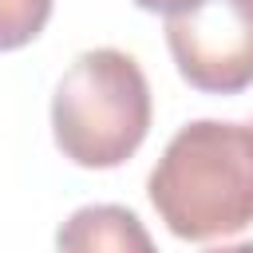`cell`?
Here are the masks:
<instances>
[{"instance_id": "1", "label": "cell", "mask_w": 253, "mask_h": 253, "mask_svg": "<svg viewBox=\"0 0 253 253\" xmlns=\"http://www.w3.org/2000/svg\"><path fill=\"white\" fill-rule=\"evenodd\" d=\"M146 194L182 241H213L253 225V126L186 123L154 162Z\"/></svg>"}, {"instance_id": "2", "label": "cell", "mask_w": 253, "mask_h": 253, "mask_svg": "<svg viewBox=\"0 0 253 253\" xmlns=\"http://www.w3.org/2000/svg\"><path fill=\"white\" fill-rule=\"evenodd\" d=\"M150 115V83L138 59L119 47L75 55L51 95L55 146L83 170L123 166L146 142Z\"/></svg>"}, {"instance_id": "3", "label": "cell", "mask_w": 253, "mask_h": 253, "mask_svg": "<svg viewBox=\"0 0 253 253\" xmlns=\"http://www.w3.org/2000/svg\"><path fill=\"white\" fill-rule=\"evenodd\" d=\"M166 47L194 91L241 95L253 87V0H194L166 16Z\"/></svg>"}, {"instance_id": "4", "label": "cell", "mask_w": 253, "mask_h": 253, "mask_svg": "<svg viewBox=\"0 0 253 253\" xmlns=\"http://www.w3.org/2000/svg\"><path fill=\"white\" fill-rule=\"evenodd\" d=\"M55 253H158L126 206H83L55 229Z\"/></svg>"}, {"instance_id": "5", "label": "cell", "mask_w": 253, "mask_h": 253, "mask_svg": "<svg viewBox=\"0 0 253 253\" xmlns=\"http://www.w3.org/2000/svg\"><path fill=\"white\" fill-rule=\"evenodd\" d=\"M55 0H0V51H16L32 43L51 20Z\"/></svg>"}, {"instance_id": "6", "label": "cell", "mask_w": 253, "mask_h": 253, "mask_svg": "<svg viewBox=\"0 0 253 253\" xmlns=\"http://www.w3.org/2000/svg\"><path fill=\"white\" fill-rule=\"evenodd\" d=\"M142 12H162V16H174V12H182V8H190L194 0H134Z\"/></svg>"}, {"instance_id": "7", "label": "cell", "mask_w": 253, "mask_h": 253, "mask_svg": "<svg viewBox=\"0 0 253 253\" xmlns=\"http://www.w3.org/2000/svg\"><path fill=\"white\" fill-rule=\"evenodd\" d=\"M202 253H253V241H233V245H213V249H202Z\"/></svg>"}, {"instance_id": "8", "label": "cell", "mask_w": 253, "mask_h": 253, "mask_svg": "<svg viewBox=\"0 0 253 253\" xmlns=\"http://www.w3.org/2000/svg\"><path fill=\"white\" fill-rule=\"evenodd\" d=\"M249 126H253V123H249Z\"/></svg>"}]
</instances>
